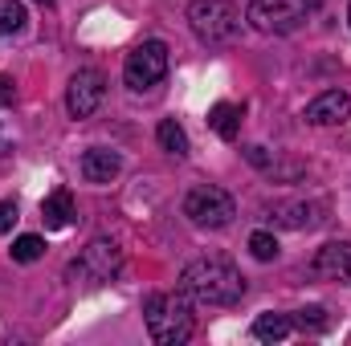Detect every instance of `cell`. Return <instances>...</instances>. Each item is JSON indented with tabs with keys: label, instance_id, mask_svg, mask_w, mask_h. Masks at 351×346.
Returning a JSON list of instances; mask_svg holds the SVG:
<instances>
[{
	"label": "cell",
	"instance_id": "14",
	"mask_svg": "<svg viewBox=\"0 0 351 346\" xmlns=\"http://www.w3.org/2000/svg\"><path fill=\"white\" fill-rule=\"evenodd\" d=\"M208 127H213L217 139L233 143L237 131H241V106H233V102H217V106L208 110Z\"/></svg>",
	"mask_w": 351,
	"mask_h": 346
},
{
	"label": "cell",
	"instance_id": "1",
	"mask_svg": "<svg viewBox=\"0 0 351 346\" xmlns=\"http://www.w3.org/2000/svg\"><path fill=\"white\" fill-rule=\"evenodd\" d=\"M180 293H188V302L200 306H233L245 293V277L221 257H200L184 265L180 273Z\"/></svg>",
	"mask_w": 351,
	"mask_h": 346
},
{
	"label": "cell",
	"instance_id": "6",
	"mask_svg": "<svg viewBox=\"0 0 351 346\" xmlns=\"http://www.w3.org/2000/svg\"><path fill=\"white\" fill-rule=\"evenodd\" d=\"M168 74V45L164 41H143L127 53V66H123V78L131 90H152L164 82Z\"/></svg>",
	"mask_w": 351,
	"mask_h": 346
},
{
	"label": "cell",
	"instance_id": "4",
	"mask_svg": "<svg viewBox=\"0 0 351 346\" xmlns=\"http://www.w3.org/2000/svg\"><path fill=\"white\" fill-rule=\"evenodd\" d=\"M319 0H254L245 8V21L258 29V33H294L302 29L311 16H315Z\"/></svg>",
	"mask_w": 351,
	"mask_h": 346
},
{
	"label": "cell",
	"instance_id": "11",
	"mask_svg": "<svg viewBox=\"0 0 351 346\" xmlns=\"http://www.w3.org/2000/svg\"><path fill=\"white\" fill-rule=\"evenodd\" d=\"M269 220H278L282 228H315L323 220V204H306V200L278 204V208H269Z\"/></svg>",
	"mask_w": 351,
	"mask_h": 346
},
{
	"label": "cell",
	"instance_id": "12",
	"mask_svg": "<svg viewBox=\"0 0 351 346\" xmlns=\"http://www.w3.org/2000/svg\"><path fill=\"white\" fill-rule=\"evenodd\" d=\"M119 172H123V159H119V151L90 147L86 155H82V175H86L90 183H110Z\"/></svg>",
	"mask_w": 351,
	"mask_h": 346
},
{
	"label": "cell",
	"instance_id": "19",
	"mask_svg": "<svg viewBox=\"0 0 351 346\" xmlns=\"http://www.w3.org/2000/svg\"><path fill=\"white\" fill-rule=\"evenodd\" d=\"M302 334L306 330H327V310L323 306H306V310H294V318H290Z\"/></svg>",
	"mask_w": 351,
	"mask_h": 346
},
{
	"label": "cell",
	"instance_id": "8",
	"mask_svg": "<svg viewBox=\"0 0 351 346\" xmlns=\"http://www.w3.org/2000/svg\"><path fill=\"white\" fill-rule=\"evenodd\" d=\"M102 94H106V78L98 70H78L70 78V90H66V110L74 118H90L102 106Z\"/></svg>",
	"mask_w": 351,
	"mask_h": 346
},
{
	"label": "cell",
	"instance_id": "9",
	"mask_svg": "<svg viewBox=\"0 0 351 346\" xmlns=\"http://www.w3.org/2000/svg\"><path fill=\"white\" fill-rule=\"evenodd\" d=\"M311 269L319 273V277H327V281H343L351 285V241H331V245H323L315 261H311Z\"/></svg>",
	"mask_w": 351,
	"mask_h": 346
},
{
	"label": "cell",
	"instance_id": "24",
	"mask_svg": "<svg viewBox=\"0 0 351 346\" xmlns=\"http://www.w3.org/2000/svg\"><path fill=\"white\" fill-rule=\"evenodd\" d=\"M348 21H351V8H348Z\"/></svg>",
	"mask_w": 351,
	"mask_h": 346
},
{
	"label": "cell",
	"instance_id": "5",
	"mask_svg": "<svg viewBox=\"0 0 351 346\" xmlns=\"http://www.w3.org/2000/svg\"><path fill=\"white\" fill-rule=\"evenodd\" d=\"M184 216L196 224V228H225L233 216H237V204L225 187H213V183H200L184 196Z\"/></svg>",
	"mask_w": 351,
	"mask_h": 346
},
{
	"label": "cell",
	"instance_id": "2",
	"mask_svg": "<svg viewBox=\"0 0 351 346\" xmlns=\"http://www.w3.org/2000/svg\"><path fill=\"white\" fill-rule=\"evenodd\" d=\"M147 334L160 346H184L192 338V306L188 293H152L143 302Z\"/></svg>",
	"mask_w": 351,
	"mask_h": 346
},
{
	"label": "cell",
	"instance_id": "17",
	"mask_svg": "<svg viewBox=\"0 0 351 346\" xmlns=\"http://www.w3.org/2000/svg\"><path fill=\"white\" fill-rule=\"evenodd\" d=\"M25 29V4L21 0H0V37H12Z\"/></svg>",
	"mask_w": 351,
	"mask_h": 346
},
{
	"label": "cell",
	"instance_id": "7",
	"mask_svg": "<svg viewBox=\"0 0 351 346\" xmlns=\"http://www.w3.org/2000/svg\"><path fill=\"white\" fill-rule=\"evenodd\" d=\"M119 265H123L119 245L98 237V241H90L86 249H82V257L70 265V273H74V277H86V281H110V277L119 273Z\"/></svg>",
	"mask_w": 351,
	"mask_h": 346
},
{
	"label": "cell",
	"instance_id": "20",
	"mask_svg": "<svg viewBox=\"0 0 351 346\" xmlns=\"http://www.w3.org/2000/svg\"><path fill=\"white\" fill-rule=\"evenodd\" d=\"M250 253L258 261H274L278 257V241H274L269 232H254V237H250Z\"/></svg>",
	"mask_w": 351,
	"mask_h": 346
},
{
	"label": "cell",
	"instance_id": "23",
	"mask_svg": "<svg viewBox=\"0 0 351 346\" xmlns=\"http://www.w3.org/2000/svg\"><path fill=\"white\" fill-rule=\"evenodd\" d=\"M37 4H53V0H37Z\"/></svg>",
	"mask_w": 351,
	"mask_h": 346
},
{
	"label": "cell",
	"instance_id": "21",
	"mask_svg": "<svg viewBox=\"0 0 351 346\" xmlns=\"http://www.w3.org/2000/svg\"><path fill=\"white\" fill-rule=\"evenodd\" d=\"M12 224H16V204H12V200H0V237H4Z\"/></svg>",
	"mask_w": 351,
	"mask_h": 346
},
{
	"label": "cell",
	"instance_id": "16",
	"mask_svg": "<svg viewBox=\"0 0 351 346\" xmlns=\"http://www.w3.org/2000/svg\"><path fill=\"white\" fill-rule=\"evenodd\" d=\"M156 139H160V147L176 155V159H184L188 155V135H184V127L176 122V118H164L160 127H156Z\"/></svg>",
	"mask_w": 351,
	"mask_h": 346
},
{
	"label": "cell",
	"instance_id": "3",
	"mask_svg": "<svg viewBox=\"0 0 351 346\" xmlns=\"http://www.w3.org/2000/svg\"><path fill=\"white\" fill-rule=\"evenodd\" d=\"M188 25L200 41L225 45L241 33V8L229 4V0H192L188 4Z\"/></svg>",
	"mask_w": 351,
	"mask_h": 346
},
{
	"label": "cell",
	"instance_id": "13",
	"mask_svg": "<svg viewBox=\"0 0 351 346\" xmlns=\"http://www.w3.org/2000/svg\"><path fill=\"white\" fill-rule=\"evenodd\" d=\"M74 216H78V212H74V196H70L66 187H58L53 196L41 200V220H45V228H53V232H58V228H70Z\"/></svg>",
	"mask_w": 351,
	"mask_h": 346
},
{
	"label": "cell",
	"instance_id": "15",
	"mask_svg": "<svg viewBox=\"0 0 351 346\" xmlns=\"http://www.w3.org/2000/svg\"><path fill=\"white\" fill-rule=\"evenodd\" d=\"M290 330H294L290 314H262V318L254 322V338H258V343H282Z\"/></svg>",
	"mask_w": 351,
	"mask_h": 346
},
{
	"label": "cell",
	"instance_id": "10",
	"mask_svg": "<svg viewBox=\"0 0 351 346\" xmlns=\"http://www.w3.org/2000/svg\"><path fill=\"white\" fill-rule=\"evenodd\" d=\"M351 114V98L343 90H323L311 106H306V122H315V127H335V122H343Z\"/></svg>",
	"mask_w": 351,
	"mask_h": 346
},
{
	"label": "cell",
	"instance_id": "18",
	"mask_svg": "<svg viewBox=\"0 0 351 346\" xmlns=\"http://www.w3.org/2000/svg\"><path fill=\"white\" fill-rule=\"evenodd\" d=\"M8 253H12V261H21V265H33V261H41V257H45V241L29 232V237H16Z\"/></svg>",
	"mask_w": 351,
	"mask_h": 346
},
{
	"label": "cell",
	"instance_id": "22",
	"mask_svg": "<svg viewBox=\"0 0 351 346\" xmlns=\"http://www.w3.org/2000/svg\"><path fill=\"white\" fill-rule=\"evenodd\" d=\"M12 102H16V86H12V78L0 74V106H12Z\"/></svg>",
	"mask_w": 351,
	"mask_h": 346
}]
</instances>
